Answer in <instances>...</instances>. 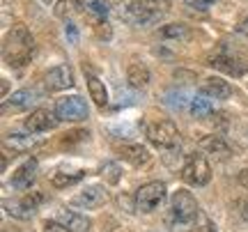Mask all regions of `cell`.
Wrapping results in <instances>:
<instances>
[{"label":"cell","instance_id":"cell-1","mask_svg":"<svg viewBox=\"0 0 248 232\" xmlns=\"http://www.w3.org/2000/svg\"><path fill=\"white\" fill-rule=\"evenodd\" d=\"M200 207L188 191H175L170 200V209L166 214V225L172 232H191L198 225Z\"/></svg>","mask_w":248,"mask_h":232},{"label":"cell","instance_id":"cell-2","mask_svg":"<svg viewBox=\"0 0 248 232\" xmlns=\"http://www.w3.org/2000/svg\"><path fill=\"white\" fill-rule=\"evenodd\" d=\"M35 53V39L30 35L23 23L12 26V30L5 37V44H2V55H5V62L9 67H23L30 62V58Z\"/></svg>","mask_w":248,"mask_h":232},{"label":"cell","instance_id":"cell-3","mask_svg":"<svg viewBox=\"0 0 248 232\" xmlns=\"http://www.w3.org/2000/svg\"><path fill=\"white\" fill-rule=\"evenodd\" d=\"M170 12V0H131L126 7V18L133 23H152Z\"/></svg>","mask_w":248,"mask_h":232},{"label":"cell","instance_id":"cell-4","mask_svg":"<svg viewBox=\"0 0 248 232\" xmlns=\"http://www.w3.org/2000/svg\"><path fill=\"white\" fill-rule=\"evenodd\" d=\"M182 179L186 184H193V186H204L212 179V168H209L207 159L200 154H191L186 159L184 168H182Z\"/></svg>","mask_w":248,"mask_h":232},{"label":"cell","instance_id":"cell-5","mask_svg":"<svg viewBox=\"0 0 248 232\" xmlns=\"http://www.w3.org/2000/svg\"><path fill=\"white\" fill-rule=\"evenodd\" d=\"M163 198H166V184L150 182V184L138 188V193H136V209L150 214V212H154L163 202Z\"/></svg>","mask_w":248,"mask_h":232},{"label":"cell","instance_id":"cell-6","mask_svg":"<svg viewBox=\"0 0 248 232\" xmlns=\"http://www.w3.org/2000/svg\"><path fill=\"white\" fill-rule=\"evenodd\" d=\"M55 115L60 117V120H67V122H80V120L88 117V104L78 94L62 97L55 104Z\"/></svg>","mask_w":248,"mask_h":232},{"label":"cell","instance_id":"cell-7","mask_svg":"<svg viewBox=\"0 0 248 232\" xmlns=\"http://www.w3.org/2000/svg\"><path fill=\"white\" fill-rule=\"evenodd\" d=\"M147 136L156 147H163V150H170V147H175L179 143V129L170 120H161V122L150 124Z\"/></svg>","mask_w":248,"mask_h":232},{"label":"cell","instance_id":"cell-8","mask_svg":"<svg viewBox=\"0 0 248 232\" xmlns=\"http://www.w3.org/2000/svg\"><path fill=\"white\" fill-rule=\"evenodd\" d=\"M42 200H44L42 193H28V196L21 198V200H5V212H7L9 216H14V218L28 221V218L35 216V209Z\"/></svg>","mask_w":248,"mask_h":232},{"label":"cell","instance_id":"cell-9","mask_svg":"<svg viewBox=\"0 0 248 232\" xmlns=\"http://www.w3.org/2000/svg\"><path fill=\"white\" fill-rule=\"evenodd\" d=\"M58 120H60V117L53 115L51 110H46V108H37V110H32V113L28 115L26 129L30 131V134H44V131L55 129Z\"/></svg>","mask_w":248,"mask_h":232},{"label":"cell","instance_id":"cell-10","mask_svg":"<svg viewBox=\"0 0 248 232\" xmlns=\"http://www.w3.org/2000/svg\"><path fill=\"white\" fill-rule=\"evenodd\" d=\"M104 202H106V188L99 186V184L83 188L80 193H76L71 198V205L83 207V209H94V207H101Z\"/></svg>","mask_w":248,"mask_h":232},{"label":"cell","instance_id":"cell-11","mask_svg":"<svg viewBox=\"0 0 248 232\" xmlns=\"http://www.w3.org/2000/svg\"><path fill=\"white\" fill-rule=\"evenodd\" d=\"M74 85V72L69 64H55L53 69L46 72V88L60 92V90H69Z\"/></svg>","mask_w":248,"mask_h":232},{"label":"cell","instance_id":"cell-12","mask_svg":"<svg viewBox=\"0 0 248 232\" xmlns=\"http://www.w3.org/2000/svg\"><path fill=\"white\" fill-rule=\"evenodd\" d=\"M58 223L67 232H88L90 225H92L88 216L78 214V212H74V209H67V207L58 209Z\"/></svg>","mask_w":248,"mask_h":232},{"label":"cell","instance_id":"cell-13","mask_svg":"<svg viewBox=\"0 0 248 232\" xmlns=\"http://www.w3.org/2000/svg\"><path fill=\"white\" fill-rule=\"evenodd\" d=\"M200 94L209 99H230L232 97V85L228 80L218 78V76H209L204 78V83L200 85Z\"/></svg>","mask_w":248,"mask_h":232},{"label":"cell","instance_id":"cell-14","mask_svg":"<svg viewBox=\"0 0 248 232\" xmlns=\"http://www.w3.org/2000/svg\"><path fill=\"white\" fill-rule=\"evenodd\" d=\"M35 179H37V161L28 159L23 166H18L16 168L14 177H12V186L26 191V188H30L32 184H35Z\"/></svg>","mask_w":248,"mask_h":232},{"label":"cell","instance_id":"cell-15","mask_svg":"<svg viewBox=\"0 0 248 232\" xmlns=\"http://www.w3.org/2000/svg\"><path fill=\"white\" fill-rule=\"evenodd\" d=\"M239 62H244L239 55H232V53L221 51V53H216V58H214L209 64L218 67V69H225L228 74H244L248 69V64H239Z\"/></svg>","mask_w":248,"mask_h":232},{"label":"cell","instance_id":"cell-16","mask_svg":"<svg viewBox=\"0 0 248 232\" xmlns=\"http://www.w3.org/2000/svg\"><path fill=\"white\" fill-rule=\"evenodd\" d=\"M42 145V140L37 136H21V134H12L5 136V150H14V152H30L32 147Z\"/></svg>","mask_w":248,"mask_h":232},{"label":"cell","instance_id":"cell-17","mask_svg":"<svg viewBox=\"0 0 248 232\" xmlns=\"http://www.w3.org/2000/svg\"><path fill=\"white\" fill-rule=\"evenodd\" d=\"M122 156L124 161H129L131 166H136V168H140V166H147L150 163V152L142 147V145H126L122 150Z\"/></svg>","mask_w":248,"mask_h":232},{"label":"cell","instance_id":"cell-18","mask_svg":"<svg viewBox=\"0 0 248 232\" xmlns=\"http://www.w3.org/2000/svg\"><path fill=\"white\" fill-rule=\"evenodd\" d=\"M85 76H88V90H90V97L94 99V104L97 106H106L108 104V92H106V85L101 83V80L94 76V74H90L88 69H85Z\"/></svg>","mask_w":248,"mask_h":232},{"label":"cell","instance_id":"cell-19","mask_svg":"<svg viewBox=\"0 0 248 232\" xmlns=\"http://www.w3.org/2000/svg\"><path fill=\"white\" fill-rule=\"evenodd\" d=\"M126 80H129L131 88H145V85L150 83V69L140 62L129 64V69H126Z\"/></svg>","mask_w":248,"mask_h":232},{"label":"cell","instance_id":"cell-20","mask_svg":"<svg viewBox=\"0 0 248 232\" xmlns=\"http://www.w3.org/2000/svg\"><path fill=\"white\" fill-rule=\"evenodd\" d=\"M200 150H204V152L209 154H218V156H230V147H228V143L223 140L221 136H204L202 140H200Z\"/></svg>","mask_w":248,"mask_h":232},{"label":"cell","instance_id":"cell-21","mask_svg":"<svg viewBox=\"0 0 248 232\" xmlns=\"http://www.w3.org/2000/svg\"><path fill=\"white\" fill-rule=\"evenodd\" d=\"M37 101V92L35 90H18L9 97V106L12 110H26Z\"/></svg>","mask_w":248,"mask_h":232},{"label":"cell","instance_id":"cell-22","mask_svg":"<svg viewBox=\"0 0 248 232\" xmlns=\"http://www.w3.org/2000/svg\"><path fill=\"white\" fill-rule=\"evenodd\" d=\"M188 113L198 120H202V117L212 115L214 113V104L209 97H204V94H195L193 101H191V106H188Z\"/></svg>","mask_w":248,"mask_h":232},{"label":"cell","instance_id":"cell-23","mask_svg":"<svg viewBox=\"0 0 248 232\" xmlns=\"http://www.w3.org/2000/svg\"><path fill=\"white\" fill-rule=\"evenodd\" d=\"M193 97H195V94H191L188 90H175V92H168L166 104H168V106H172L175 110H188V106H191Z\"/></svg>","mask_w":248,"mask_h":232},{"label":"cell","instance_id":"cell-24","mask_svg":"<svg viewBox=\"0 0 248 232\" xmlns=\"http://www.w3.org/2000/svg\"><path fill=\"white\" fill-rule=\"evenodd\" d=\"M83 9V0H58L55 2V16L58 18H71Z\"/></svg>","mask_w":248,"mask_h":232},{"label":"cell","instance_id":"cell-25","mask_svg":"<svg viewBox=\"0 0 248 232\" xmlns=\"http://www.w3.org/2000/svg\"><path fill=\"white\" fill-rule=\"evenodd\" d=\"M78 179H83V170H76V172H55L53 177H51V182H53V186L58 188H64L69 186V184H76Z\"/></svg>","mask_w":248,"mask_h":232},{"label":"cell","instance_id":"cell-26","mask_svg":"<svg viewBox=\"0 0 248 232\" xmlns=\"http://www.w3.org/2000/svg\"><path fill=\"white\" fill-rule=\"evenodd\" d=\"M161 35H163V37H175V39H182V37L188 35V30H186V26H182V23H170V26L161 28Z\"/></svg>","mask_w":248,"mask_h":232},{"label":"cell","instance_id":"cell-27","mask_svg":"<svg viewBox=\"0 0 248 232\" xmlns=\"http://www.w3.org/2000/svg\"><path fill=\"white\" fill-rule=\"evenodd\" d=\"M94 32H97L99 39H110V35H113V30H110V26H108L106 21H99L97 26H94Z\"/></svg>","mask_w":248,"mask_h":232},{"label":"cell","instance_id":"cell-28","mask_svg":"<svg viewBox=\"0 0 248 232\" xmlns=\"http://www.w3.org/2000/svg\"><path fill=\"white\" fill-rule=\"evenodd\" d=\"M198 232H216L214 223L202 214V212H200V218H198Z\"/></svg>","mask_w":248,"mask_h":232},{"label":"cell","instance_id":"cell-29","mask_svg":"<svg viewBox=\"0 0 248 232\" xmlns=\"http://www.w3.org/2000/svg\"><path fill=\"white\" fill-rule=\"evenodd\" d=\"M90 12H94V14H99V16H106L108 5L104 2V0H97V2H92V5H90Z\"/></svg>","mask_w":248,"mask_h":232},{"label":"cell","instance_id":"cell-30","mask_svg":"<svg viewBox=\"0 0 248 232\" xmlns=\"http://www.w3.org/2000/svg\"><path fill=\"white\" fill-rule=\"evenodd\" d=\"M186 5H191V7H198V9H207V7H212L216 0H184Z\"/></svg>","mask_w":248,"mask_h":232},{"label":"cell","instance_id":"cell-31","mask_svg":"<svg viewBox=\"0 0 248 232\" xmlns=\"http://www.w3.org/2000/svg\"><path fill=\"white\" fill-rule=\"evenodd\" d=\"M44 232H67L60 223H53V221H46L44 223Z\"/></svg>","mask_w":248,"mask_h":232},{"label":"cell","instance_id":"cell-32","mask_svg":"<svg viewBox=\"0 0 248 232\" xmlns=\"http://www.w3.org/2000/svg\"><path fill=\"white\" fill-rule=\"evenodd\" d=\"M104 170H108V172H110V182H117V179H120V168H117L115 163H110V166H106Z\"/></svg>","mask_w":248,"mask_h":232},{"label":"cell","instance_id":"cell-33","mask_svg":"<svg viewBox=\"0 0 248 232\" xmlns=\"http://www.w3.org/2000/svg\"><path fill=\"white\" fill-rule=\"evenodd\" d=\"M64 32H67V37H69L71 42H78V32H76V26H71V23H67V28H64Z\"/></svg>","mask_w":248,"mask_h":232},{"label":"cell","instance_id":"cell-34","mask_svg":"<svg viewBox=\"0 0 248 232\" xmlns=\"http://www.w3.org/2000/svg\"><path fill=\"white\" fill-rule=\"evenodd\" d=\"M239 182H241V186H246V188H248V168H246V170H241V172H239Z\"/></svg>","mask_w":248,"mask_h":232},{"label":"cell","instance_id":"cell-35","mask_svg":"<svg viewBox=\"0 0 248 232\" xmlns=\"http://www.w3.org/2000/svg\"><path fill=\"white\" fill-rule=\"evenodd\" d=\"M241 214H244V218L248 221V200H244V202H241Z\"/></svg>","mask_w":248,"mask_h":232},{"label":"cell","instance_id":"cell-36","mask_svg":"<svg viewBox=\"0 0 248 232\" xmlns=\"http://www.w3.org/2000/svg\"><path fill=\"white\" fill-rule=\"evenodd\" d=\"M7 90H9V83L5 78H2V97H5V94H7Z\"/></svg>","mask_w":248,"mask_h":232},{"label":"cell","instance_id":"cell-37","mask_svg":"<svg viewBox=\"0 0 248 232\" xmlns=\"http://www.w3.org/2000/svg\"><path fill=\"white\" fill-rule=\"evenodd\" d=\"M104 2H106L108 7H110V5H120V2H122V0H104Z\"/></svg>","mask_w":248,"mask_h":232},{"label":"cell","instance_id":"cell-38","mask_svg":"<svg viewBox=\"0 0 248 232\" xmlns=\"http://www.w3.org/2000/svg\"><path fill=\"white\" fill-rule=\"evenodd\" d=\"M42 2H46V5H51V0H42Z\"/></svg>","mask_w":248,"mask_h":232}]
</instances>
